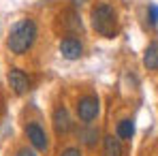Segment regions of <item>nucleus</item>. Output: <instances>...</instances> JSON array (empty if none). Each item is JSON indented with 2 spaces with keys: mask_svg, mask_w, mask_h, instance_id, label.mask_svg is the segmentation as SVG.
I'll return each mask as SVG.
<instances>
[{
  "mask_svg": "<svg viewBox=\"0 0 158 156\" xmlns=\"http://www.w3.org/2000/svg\"><path fill=\"white\" fill-rule=\"evenodd\" d=\"M6 79H9V86L13 88V92H15L17 96L26 94L28 90H30V77H28L22 69H11L9 75H6Z\"/></svg>",
  "mask_w": 158,
  "mask_h": 156,
  "instance_id": "4",
  "label": "nucleus"
},
{
  "mask_svg": "<svg viewBox=\"0 0 158 156\" xmlns=\"http://www.w3.org/2000/svg\"><path fill=\"white\" fill-rule=\"evenodd\" d=\"M150 24L152 26L158 24V4H150Z\"/></svg>",
  "mask_w": 158,
  "mask_h": 156,
  "instance_id": "12",
  "label": "nucleus"
},
{
  "mask_svg": "<svg viewBox=\"0 0 158 156\" xmlns=\"http://www.w3.org/2000/svg\"><path fill=\"white\" fill-rule=\"evenodd\" d=\"M115 133H118L120 139H132V135H135V120H131V118L122 120V122L118 124Z\"/></svg>",
  "mask_w": 158,
  "mask_h": 156,
  "instance_id": "11",
  "label": "nucleus"
},
{
  "mask_svg": "<svg viewBox=\"0 0 158 156\" xmlns=\"http://www.w3.org/2000/svg\"><path fill=\"white\" fill-rule=\"evenodd\" d=\"M17 156H36V152L30 150V148H22V150L17 152Z\"/></svg>",
  "mask_w": 158,
  "mask_h": 156,
  "instance_id": "14",
  "label": "nucleus"
},
{
  "mask_svg": "<svg viewBox=\"0 0 158 156\" xmlns=\"http://www.w3.org/2000/svg\"><path fill=\"white\" fill-rule=\"evenodd\" d=\"M26 137L34 150H47V143H49L47 141V133L43 130V126H39L36 122H32V124L26 126Z\"/></svg>",
  "mask_w": 158,
  "mask_h": 156,
  "instance_id": "6",
  "label": "nucleus"
},
{
  "mask_svg": "<svg viewBox=\"0 0 158 156\" xmlns=\"http://www.w3.org/2000/svg\"><path fill=\"white\" fill-rule=\"evenodd\" d=\"M98 111H101L98 99L92 96V94H85V96H81L77 101V116H79V120L85 122V124H90L92 120H96Z\"/></svg>",
  "mask_w": 158,
  "mask_h": 156,
  "instance_id": "3",
  "label": "nucleus"
},
{
  "mask_svg": "<svg viewBox=\"0 0 158 156\" xmlns=\"http://www.w3.org/2000/svg\"><path fill=\"white\" fill-rule=\"evenodd\" d=\"M60 156H81V150L79 148H66Z\"/></svg>",
  "mask_w": 158,
  "mask_h": 156,
  "instance_id": "13",
  "label": "nucleus"
},
{
  "mask_svg": "<svg viewBox=\"0 0 158 156\" xmlns=\"http://www.w3.org/2000/svg\"><path fill=\"white\" fill-rule=\"evenodd\" d=\"M60 53L66 58V60H79L83 56V45L81 41L75 36H66L60 41Z\"/></svg>",
  "mask_w": 158,
  "mask_h": 156,
  "instance_id": "7",
  "label": "nucleus"
},
{
  "mask_svg": "<svg viewBox=\"0 0 158 156\" xmlns=\"http://www.w3.org/2000/svg\"><path fill=\"white\" fill-rule=\"evenodd\" d=\"M103 154L105 156H122L124 148H122V139L113 137V135H105L103 137Z\"/></svg>",
  "mask_w": 158,
  "mask_h": 156,
  "instance_id": "8",
  "label": "nucleus"
},
{
  "mask_svg": "<svg viewBox=\"0 0 158 156\" xmlns=\"http://www.w3.org/2000/svg\"><path fill=\"white\" fill-rule=\"evenodd\" d=\"M79 139H81L88 148H94V145H96V141H98V129H94V126L81 129V130H79Z\"/></svg>",
  "mask_w": 158,
  "mask_h": 156,
  "instance_id": "10",
  "label": "nucleus"
},
{
  "mask_svg": "<svg viewBox=\"0 0 158 156\" xmlns=\"http://www.w3.org/2000/svg\"><path fill=\"white\" fill-rule=\"evenodd\" d=\"M143 64L148 71H158V41L150 43L143 53Z\"/></svg>",
  "mask_w": 158,
  "mask_h": 156,
  "instance_id": "9",
  "label": "nucleus"
},
{
  "mask_svg": "<svg viewBox=\"0 0 158 156\" xmlns=\"http://www.w3.org/2000/svg\"><path fill=\"white\" fill-rule=\"evenodd\" d=\"M52 122H53V129L58 135H66L69 130L73 129V120H71V113L66 107H56L53 109V116H52Z\"/></svg>",
  "mask_w": 158,
  "mask_h": 156,
  "instance_id": "5",
  "label": "nucleus"
},
{
  "mask_svg": "<svg viewBox=\"0 0 158 156\" xmlns=\"http://www.w3.org/2000/svg\"><path fill=\"white\" fill-rule=\"evenodd\" d=\"M34 41H36V24L32 19H22V22H17L9 30L6 47L13 53L22 56V53H26L34 45Z\"/></svg>",
  "mask_w": 158,
  "mask_h": 156,
  "instance_id": "1",
  "label": "nucleus"
},
{
  "mask_svg": "<svg viewBox=\"0 0 158 156\" xmlns=\"http://www.w3.org/2000/svg\"><path fill=\"white\" fill-rule=\"evenodd\" d=\"M90 17H92V26H94V30H96L98 34H103L107 39H111V36L115 34L118 15H115V11H113L111 4H105V2H103V4H96V6L92 9Z\"/></svg>",
  "mask_w": 158,
  "mask_h": 156,
  "instance_id": "2",
  "label": "nucleus"
}]
</instances>
